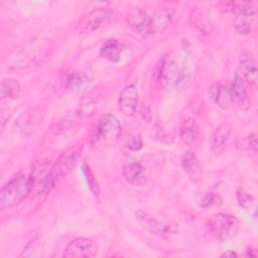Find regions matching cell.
Segmentation results:
<instances>
[{"instance_id":"cell-13","label":"cell","mask_w":258,"mask_h":258,"mask_svg":"<svg viewBox=\"0 0 258 258\" xmlns=\"http://www.w3.org/2000/svg\"><path fill=\"white\" fill-rule=\"evenodd\" d=\"M231 129L232 127L229 123H222L215 129L211 142V148L214 153L220 154L224 151L231 134Z\"/></svg>"},{"instance_id":"cell-5","label":"cell","mask_w":258,"mask_h":258,"mask_svg":"<svg viewBox=\"0 0 258 258\" xmlns=\"http://www.w3.org/2000/svg\"><path fill=\"white\" fill-rule=\"evenodd\" d=\"M82 149L83 145L77 144L68 148L59 155L56 161L51 165V170L57 178L69 174L76 167L82 155Z\"/></svg>"},{"instance_id":"cell-8","label":"cell","mask_w":258,"mask_h":258,"mask_svg":"<svg viewBox=\"0 0 258 258\" xmlns=\"http://www.w3.org/2000/svg\"><path fill=\"white\" fill-rule=\"evenodd\" d=\"M136 220L138 223L149 233L162 237V238H167L171 234H173V230L170 226L162 223L161 221L155 219L154 217L150 216L149 214L143 212V211H138L135 214Z\"/></svg>"},{"instance_id":"cell-27","label":"cell","mask_w":258,"mask_h":258,"mask_svg":"<svg viewBox=\"0 0 258 258\" xmlns=\"http://www.w3.org/2000/svg\"><path fill=\"white\" fill-rule=\"evenodd\" d=\"M83 172H84V175L86 177V180L88 182V185L91 189V191L97 196L99 194V185H98V182L91 170V168L89 167V165L87 163H83Z\"/></svg>"},{"instance_id":"cell-4","label":"cell","mask_w":258,"mask_h":258,"mask_svg":"<svg viewBox=\"0 0 258 258\" xmlns=\"http://www.w3.org/2000/svg\"><path fill=\"white\" fill-rule=\"evenodd\" d=\"M115 11L110 8H97L85 15L80 23L79 28L82 33L92 32L108 25L114 18Z\"/></svg>"},{"instance_id":"cell-22","label":"cell","mask_w":258,"mask_h":258,"mask_svg":"<svg viewBox=\"0 0 258 258\" xmlns=\"http://www.w3.org/2000/svg\"><path fill=\"white\" fill-rule=\"evenodd\" d=\"M20 93V85L17 80L7 78L2 80L0 95L2 99H16Z\"/></svg>"},{"instance_id":"cell-32","label":"cell","mask_w":258,"mask_h":258,"mask_svg":"<svg viewBox=\"0 0 258 258\" xmlns=\"http://www.w3.org/2000/svg\"><path fill=\"white\" fill-rule=\"evenodd\" d=\"M221 256H222V257H227V258H234V257H237V254H236L234 251L229 250V251L223 253Z\"/></svg>"},{"instance_id":"cell-30","label":"cell","mask_w":258,"mask_h":258,"mask_svg":"<svg viewBox=\"0 0 258 258\" xmlns=\"http://www.w3.org/2000/svg\"><path fill=\"white\" fill-rule=\"evenodd\" d=\"M243 148H246L248 150L257 151V137L256 134L252 133L245 137V139L242 141Z\"/></svg>"},{"instance_id":"cell-3","label":"cell","mask_w":258,"mask_h":258,"mask_svg":"<svg viewBox=\"0 0 258 258\" xmlns=\"http://www.w3.org/2000/svg\"><path fill=\"white\" fill-rule=\"evenodd\" d=\"M121 124L118 118L113 114L101 116L91 136V144H109L115 141L121 134Z\"/></svg>"},{"instance_id":"cell-33","label":"cell","mask_w":258,"mask_h":258,"mask_svg":"<svg viewBox=\"0 0 258 258\" xmlns=\"http://www.w3.org/2000/svg\"><path fill=\"white\" fill-rule=\"evenodd\" d=\"M245 256H247V257H255V256H256V254L252 253V249H247V250H246V254H245Z\"/></svg>"},{"instance_id":"cell-29","label":"cell","mask_w":258,"mask_h":258,"mask_svg":"<svg viewBox=\"0 0 258 258\" xmlns=\"http://www.w3.org/2000/svg\"><path fill=\"white\" fill-rule=\"evenodd\" d=\"M142 138L141 136L138 135H133L129 137V139L126 142V147L132 151H137L142 148Z\"/></svg>"},{"instance_id":"cell-25","label":"cell","mask_w":258,"mask_h":258,"mask_svg":"<svg viewBox=\"0 0 258 258\" xmlns=\"http://www.w3.org/2000/svg\"><path fill=\"white\" fill-rule=\"evenodd\" d=\"M236 197L241 208L247 212H254V214H256V200L253 196H251L243 188H239L236 192Z\"/></svg>"},{"instance_id":"cell-16","label":"cell","mask_w":258,"mask_h":258,"mask_svg":"<svg viewBox=\"0 0 258 258\" xmlns=\"http://www.w3.org/2000/svg\"><path fill=\"white\" fill-rule=\"evenodd\" d=\"M181 165L184 172L192 181H198L201 178L202 167L200 165L198 157L194 152L188 151L183 155L181 159Z\"/></svg>"},{"instance_id":"cell-2","label":"cell","mask_w":258,"mask_h":258,"mask_svg":"<svg viewBox=\"0 0 258 258\" xmlns=\"http://www.w3.org/2000/svg\"><path fill=\"white\" fill-rule=\"evenodd\" d=\"M208 228L213 237L221 242L235 238L240 230V221L229 214H215L208 221Z\"/></svg>"},{"instance_id":"cell-15","label":"cell","mask_w":258,"mask_h":258,"mask_svg":"<svg viewBox=\"0 0 258 258\" xmlns=\"http://www.w3.org/2000/svg\"><path fill=\"white\" fill-rule=\"evenodd\" d=\"M92 82V77L85 72H71L66 74L63 78V85L73 91H80L86 89Z\"/></svg>"},{"instance_id":"cell-12","label":"cell","mask_w":258,"mask_h":258,"mask_svg":"<svg viewBox=\"0 0 258 258\" xmlns=\"http://www.w3.org/2000/svg\"><path fill=\"white\" fill-rule=\"evenodd\" d=\"M179 137L181 141L188 146L197 143L200 138V127L195 119L187 117L181 121L179 127Z\"/></svg>"},{"instance_id":"cell-17","label":"cell","mask_w":258,"mask_h":258,"mask_svg":"<svg viewBox=\"0 0 258 258\" xmlns=\"http://www.w3.org/2000/svg\"><path fill=\"white\" fill-rule=\"evenodd\" d=\"M122 50L123 45L120 41L117 39H108L102 44L100 48V55L111 62H118L121 58Z\"/></svg>"},{"instance_id":"cell-6","label":"cell","mask_w":258,"mask_h":258,"mask_svg":"<svg viewBox=\"0 0 258 258\" xmlns=\"http://www.w3.org/2000/svg\"><path fill=\"white\" fill-rule=\"evenodd\" d=\"M44 111L39 107H34L24 111L14 122L13 129L23 135L32 134L42 122Z\"/></svg>"},{"instance_id":"cell-14","label":"cell","mask_w":258,"mask_h":258,"mask_svg":"<svg viewBox=\"0 0 258 258\" xmlns=\"http://www.w3.org/2000/svg\"><path fill=\"white\" fill-rule=\"evenodd\" d=\"M41 45L36 42H30L29 44L24 45L22 48H19L15 51V54L12 58V63L15 67H24L29 64L33 58L37 57V49L40 48Z\"/></svg>"},{"instance_id":"cell-9","label":"cell","mask_w":258,"mask_h":258,"mask_svg":"<svg viewBox=\"0 0 258 258\" xmlns=\"http://www.w3.org/2000/svg\"><path fill=\"white\" fill-rule=\"evenodd\" d=\"M127 21L129 27L138 35L147 36L152 33V17L142 9L130 12Z\"/></svg>"},{"instance_id":"cell-7","label":"cell","mask_w":258,"mask_h":258,"mask_svg":"<svg viewBox=\"0 0 258 258\" xmlns=\"http://www.w3.org/2000/svg\"><path fill=\"white\" fill-rule=\"evenodd\" d=\"M99 251L98 244L85 237L76 238L67 245L63 251V257L66 258H82V257H93Z\"/></svg>"},{"instance_id":"cell-23","label":"cell","mask_w":258,"mask_h":258,"mask_svg":"<svg viewBox=\"0 0 258 258\" xmlns=\"http://www.w3.org/2000/svg\"><path fill=\"white\" fill-rule=\"evenodd\" d=\"M159 77L167 84L177 83L180 77V73L176 63L174 61H168L163 63L160 68Z\"/></svg>"},{"instance_id":"cell-10","label":"cell","mask_w":258,"mask_h":258,"mask_svg":"<svg viewBox=\"0 0 258 258\" xmlns=\"http://www.w3.org/2000/svg\"><path fill=\"white\" fill-rule=\"evenodd\" d=\"M139 94L134 85H128L123 88L119 95L118 107L125 116H132L137 110Z\"/></svg>"},{"instance_id":"cell-20","label":"cell","mask_w":258,"mask_h":258,"mask_svg":"<svg viewBox=\"0 0 258 258\" xmlns=\"http://www.w3.org/2000/svg\"><path fill=\"white\" fill-rule=\"evenodd\" d=\"M227 11L237 15V17L250 18L255 14V8L252 3L244 1H231L222 3Z\"/></svg>"},{"instance_id":"cell-24","label":"cell","mask_w":258,"mask_h":258,"mask_svg":"<svg viewBox=\"0 0 258 258\" xmlns=\"http://www.w3.org/2000/svg\"><path fill=\"white\" fill-rule=\"evenodd\" d=\"M171 21V13L167 9H160L152 17V33L162 32Z\"/></svg>"},{"instance_id":"cell-21","label":"cell","mask_w":258,"mask_h":258,"mask_svg":"<svg viewBox=\"0 0 258 258\" xmlns=\"http://www.w3.org/2000/svg\"><path fill=\"white\" fill-rule=\"evenodd\" d=\"M228 92H229L231 101L237 102V103L244 102V100L247 97L244 80L238 75H235L232 83L228 87Z\"/></svg>"},{"instance_id":"cell-18","label":"cell","mask_w":258,"mask_h":258,"mask_svg":"<svg viewBox=\"0 0 258 258\" xmlns=\"http://www.w3.org/2000/svg\"><path fill=\"white\" fill-rule=\"evenodd\" d=\"M209 97L210 99L222 108H227L230 104L231 98L228 92V88L225 87L222 82H216L209 88Z\"/></svg>"},{"instance_id":"cell-1","label":"cell","mask_w":258,"mask_h":258,"mask_svg":"<svg viewBox=\"0 0 258 258\" xmlns=\"http://www.w3.org/2000/svg\"><path fill=\"white\" fill-rule=\"evenodd\" d=\"M34 179L29 174H18L0 190V209L5 210L19 205L31 192Z\"/></svg>"},{"instance_id":"cell-26","label":"cell","mask_w":258,"mask_h":258,"mask_svg":"<svg viewBox=\"0 0 258 258\" xmlns=\"http://www.w3.org/2000/svg\"><path fill=\"white\" fill-rule=\"evenodd\" d=\"M81 122H82V114L79 111H75L68 114L60 120L58 124V129L60 131H67L76 127Z\"/></svg>"},{"instance_id":"cell-19","label":"cell","mask_w":258,"mask_h":258,"mask_svg":"<svg viewBox=\"0 0 258 258\" xmlns=\"http://www.w3.org/2000/svg\"><path fill=\"white\" fill-rule=\"evenodd\" d=\"M122 173L124 178L131 184H141L145 180V170L140 163L131 162L123 166Z\"/></svg>"},{"instance_id":"cell-31","label":"cell","mask_w":258,"mask_h":258,"mask_svg":"<svg viewBox=\"0 0 258 258\" xmlns=\"http://www.w3.org/2000/svg\"><path fill=\"white\" fill-rule=\"evenodd\" d=\"M218 199H219V197L217 195H215L214 192H208L204 196L202 203H201V207L208 208L210 206H213V205L217 204Z\"/></svg>"},{"instance_id":"cell-28","label":"cell","mask_w":258,"mask_h":258,"mask_svg":"<svg viewBox=\"0 0 258 258\" xmlns=\"http://www.w3.org/2000/svg\"><path fill=\"white\" fill-rule=\"evenodd\" d=\"M246 17H237L234 26L240 34H248L251 31V24Z\"/></svg>"},{"instance_id":"cell-11","label":"cell","mask_w":258,"mask_h":258,"mask_svg":"<svg viewBox=\"0 0 258 258\" xmlns=\"http://www.w3.org/2000/svg\"><path fill=\"white\" fill-rule=\"evenodd\" d=\"M239 67L244 82H247L250 85H255L258 80V70L256 61L250 52L245 51L240 55Z\"/></svg>"}]
</instances>
